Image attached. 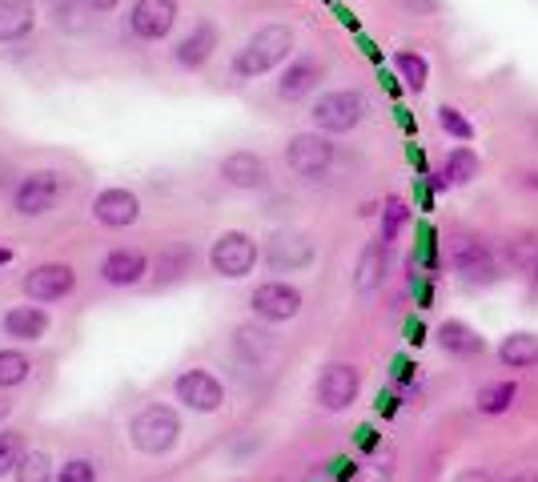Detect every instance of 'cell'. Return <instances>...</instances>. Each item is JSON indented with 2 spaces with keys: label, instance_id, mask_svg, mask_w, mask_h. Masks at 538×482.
<instances>
[{
  "label": "cell",
  "instance_id": "1",
  "mask_svg": "<svg viewBox=\"0 0 538 482\" xmlns=\"http://www.w3.org/2000/svg\"><path fill=\"white\" fill-rule=\"evenodd\" d=\"M294 53V33L286 25H265L257 29L233 57V73L241 81H253V77H265L269 69H278L286 57Z\"/></svg>",
  "mask_w": 538,
  "mask_h": 482
},
{
  "label": "cell",
  "instance_id": "2",
  "mask_svg": "<svg viewBox=\"0 0 538 482\" xmlns=\"http://www.w3.org/2000/svg\"><path fill=\"white\" fill-rule=\"evenodd\" d=\"M129 442H133L141 454H153V458L169 454V450L181 442V418H177V410H173V406H161V402L145 406V410L133 414V422H129Z\"/></svg>",
  "mask_w": 538,
  "mask_h": 482
},
{
  "label": "cell",
  "instance_id": "3",
  "mask_svg": "<svg viewBox=\"0 0 538 482\" xmlns=\"http://www.w3.org/2000/svg\"><path fill=\"white\" fill-rule=\"evenodd\" d=\"M265 266L274 274H298L306 266H314L318 250H314V237L302 229H274L265 237Z\"/></svg>",
  "mask_w": 538,
  "mask_h": 482
},
{
  "label": "cell",
  "instance_id": "4",
  "mask_svg": "<svg viewBox=\"0 0 538 482\" xmlns=\"http://www.w3.org/2000/svg\"><path fill=\"white\" fill-rule=\"evenodd\" d=\"M310 117H314V125H318L322 133L342 137V133L358 129V121L366 117V101H362V93H354V89H334V93L318 97V105H314Z\"/></svg>",
  "mask_w": 538,
  "mask_h": 482
},
{
  "label": "cell",
  "instance_id": "5",
  "mask_svg": "<svg viewBox=\"0 0 538 482\" xmlns=\"http://www.w3.org/2000/svg\"><path fill=\"white\" fill-rule=\"evenodd\" d=\"M257 258H261L257 241H253L249 233H241V229L221 233V237L213 241V250H209V266H213L221 278H245V274H253Z\"/></svg>",
  "mask_w": 538,
  "mask_h": 482
},
{
  "label": "cell",
  "instance_id": "6",
  "mask_svg": "<svg viewBox=\"0 0 538 482\" xmlns=\"http://www.w3.org/2000/svg\"><path fill=\"white\" fill-rule=\"evenodd\" d=\"M249 310L257 322H294L302 314V290L290 286V282H261L253 294H249Z\"/></svg>",
  "mask_w": 538,
  "mask_h": 482
},
{
  "label": "cell",
  "instance_id": "7",
  "mask_svg": "<svg viewBox=\"0 0 538 482\" xmlns=\"http://www.w3.org/2000/svg\"><path fill=\"white\" fill-rule=\"evenodd\" d=\"M61 193H65L61 177H57L53 169H37V173L21 177V185H17V193H13V205H17L21 217H41V213L57 209Z\"/></svg>",
  "mask_w": 538,
  "mask_h": 482
},
{
  "label": "cell",
  "instance_id": "8",
  "mask_svg": "<svg viewBox=\"0 0 538 482\" xmlns=\"http://www.w3.org/2000/svg\"><path fill=\"white\" fill-rule=\"evenodd\" d=\"M450 266H454V274L466 286H490V282H498V262H494L490 246H486V241H478V237H462L458 241L454 254H450Z\"/></svg>",
  "mask_w": 538,
  "mask_h": 482
},
{
  "label": "cell",
  "instance_id": "9",
  "mask_svg": "<svg viewBox=\"0 0 538 482\" xmlns=\"http://www.w3.org/2000/svg\"><path fill=\"white\" fill-rule=\"evenodd\" d=\"M286 165L298 177H322L334 165V145L326 133H298L286 145Z\"/></svg>",
  "mask_w": 538,
  "mask_h": 482
},
{
  "label": "cell",
  "instance_id": "10",
  "mask_svg": "<svg viewBox=\"0 0 538 482\" xmlns=\"http://www.w3.org/2000/svg\"><path fill=\"white\" fill-rule=\"evenodd\" d=\"M358 390H362V374L350 362H330L322 370V378H318V402L326 410H334V414L350 410L358 402Z\"/></svg>",
  "mask_w": 538,
  "mask_h": 482
},
{
  "label": "cell",
  "instance_id": "11",
  "mask_svg": "<svg viewBox=\"0 0 538 482\" xmlns=\"http://www.w3.org/2000/svg\"><path fill=\"white\" fill-rule=\"evenodd\" d=\"M73 290H77V270H73V266H65V262L33 266V270H29V278H25V294H29L33 302H41V306L69 298Z\"/></svg>",
  "mask_w": 538,
  "mask_h": 482
},
{
  "label": "cell",
  "instance_id": "12",
  "mask_svg": "<svg viewBox=\"0 0 538 482\" xmlns=\"http://www.w3.org/2000/svg\"><path fill=\"white\" fill-rule=\"evenodd\" d=\"M177 402L197 414H217L225 406V386L209 370H185L177 378Z\"/></svg>",
  "mask_w": 538,
  "mask_h": 482
},
{
  "label": "cell",
  "instance_id": "13",
  "mask_svg": "<svg viewBox=\"0 0 538 482\" xmlns=\"http://www.w3.org/2000/svg\"><path fill=\"white\" fill-rule=\"evenodd\" d=\"M177 25V0H137L129 13V29L141 41H165Z\"/></svg>",
  "mask_w": 538,
  "mask_h": 482
},
{
  "label": "cell",
  "instance_id": "14",
  "mask_svg": "<svg viewBox=\"0 0 538 482\" xmlns=\"http://www.w3.org/2000/svg\"><path fill=\"white\" fill-rule=\"evenodd\" d=\"M93 217H97L105 229H129V225L141 217V201H137V193H129V189H105V193H97V201H93Z\"/></svg>",
  "mask_w": 538,
  "mask_h": 482
},
{
  "label": "cell",
  "instance_id": "15",
  "mask_svg": "<svg viewBox=\"0 0 538 482\" xmlns=\"http://www.w3.org/2000/svg\"><path fill=\"white\" fill-rule=\"evenodd\" d=\"M233 354H237L245 366L265 370L269 362L278 358V338L269 334V330H261V326H237V330H233Z\"/></svg>",
  "mask_w": 538,
  "mask_h": 482
},
{
  "label": "cell",
  "instance_id": "16",
  "mask_svg": "<svg viewBox=\"0 0 538 482\" xmlns=\"http://www.w3.org/2000/svg\"><path fill=\"white\" fill-rule=\"evenodd\" d=\"M145 274H149V258L141 250H113L101 258V282L109 286H121V290L137 286Z\"/></svg>",
  "mask_w": 538,
  "mask_h": 482
},
{
  "label": "cell",
  "instance_id": "17",
  "mask_svg": "<svg viewBox=\"0 0 538 482\" xmlns=\"http://www.w3.org/2000/svg\"><path fill=\"white\" fill-rule=\"evenodd\" d=\"M221 177L233 189H261L265 185V161L257 153H249V149H237V153H229L221 161Z\"/></svg>",
  "mask_w": 538,
  "mask_h": 482
},
{
  "label": "cell",
  "instance_id": "18",
  "mask_svg": "<svg viewBox=\"0 0 538 482\" xmlns=\"http://www.w3.org/2000/svg\"><path fill=\"white\" fill-rule=\"evenodd\" d=\"M386 278V241H370V246L358 254V266H354V290L362 298H370Z\"/></svg>",
  "mask_w": 538,
  "mask_h": 482
},
{
  "label": "cell",
  "instance_id": "19",
  "mask_svg": "<svg viewBox=\"0 0 538 482\" xmlns=\"http://www.w3.org/2000/svg\"><path fill=\"white\" fill-rule=\"evenodd\" d=\"M318 81H322V65H318L314 57H302V61H294V65L282 73L278 97H282V101H302V97H310V93L318 89Z\"/></svg>",
  "mask_w": 538,
  "mask_h": 482
},
{
  "label": "cell",
  "instance_id": "20",
  "mask_svg": "<svg viewBox=\"0 0 538 482\" xmlns=\"http://www.w3.org/2000/svg\"><path fill=\"white\" fill-rule=\"evenodd\" d=\"M213 49H217V29H213V25H197V29L173 49V61H177L181 69H201V65L213 57Z\"/></svg>",
  "mask_w": 538,
  "mask_h": 482
},
{
  "label": "cell",
  "instance_id": "21",
  "mask_svg": "<svg viewBox=\"0 0 538 482\" xmlns=\"http://www.w3.org/2000/svg\"><path fill=\"white\" fill-rule=\"evenodd\" d=\"M33 21H37L33 0H0V41H5V45L29 37Z\"/></svg>",
  "mask_w": 538,
  "mask_h": 482
},
{
  "label": "cell",
  "instance_id": "22",
  "mask_svg": "<svg viewBox=\"0 0 538 482\" xmlns=\"http://www.w3.org/2000/svg\"><path fill=\"white\" fill-rule=\"evenodd\" d=\"M45 330H49V314L41 306H17V310L5 314V334L9 338L37 342V338H45Z\"/></svg>",
  "mask_w": 538,
  "mask_h": 482
},
{
  "label": "cell",
  "instance_id": "23",
  "mask_svg": "<svg viewBox=\"0 0 538 482\" xmlns=\"http://www.w3.org/2000/svg\"><path fill=\"white\" fill-rule=\"evenodd\" d=\"M438 346H442L446 354H458V358H474V354L486 350L482 334L470 330L466 322H442V326H438Z\"/></svg>",
  "mask_w": 538,
  "mask_h": 482
},
{
  "label": "cell",
  "instance_id": "24",
  "mask_svg": "<svg viewBox=\"0 0 538 482\" xmlns=\"http://www.w3.org/2000/svg\"><path fill=\"white\" fill-rule=\"evenodd\" d=\"M498 358H502V366H510V370L534 366V362H538V334H530V330L506 334L502 346H498Z\"/></svg>",
  "mask_w": 538,
  "mask_h": 482
},
{
  "label": "cell",
  "instance_id": "25",
  "mask_svg": "<svg viewBox=\"0 0 538 482\" xmlns=\"http://www.w3.org/2000/svg\"><path fill=\"white\" fill-rule=\"evenodd\" d=\"M514 394H518L514 382H490V386L478 390L474 406H478V414H506L514 406Z\"/></svg>",
  "mask_w": 538,
  "mask_h": 482
},
{
  "label": "cell",
  "instance_id": "26",
  "mask_svg": "<svg viewBox=\"0 0 538 482\" xmlns=\"http://www.w3.org/2000/svg\"><path fill=\"white\" fill-rule=\"evenodd\" d=\"M13 482H57L53 478V458L49 450H25V458L13 470Z\"/></svg>",
  "mask_w": 538,
  "mask_h": 482
},
{
  "label": "cell",
  "instance_id": "27",
  "mask_svg": "<svg viewBox=\"0 0 538 482\" xmlns=\"http://www.w3.org/2000/svg\"><path fill=\"white\" fill-rule=\"evenodd\" d=\"M442 177H446V185H466V181H474V177H478V157H474V149H450Z\"/></svg>",
  "mask_w": 538,
  "mask_h": 482
},
{
  "label": "cell",
  "instance_id": "28",
  "mask_svg": "<svg viewBox=\"0 0 538 482\" xmlns=\"http://www.w3.org/2000/svg\"><path fill=\"white\" fill-rule=\"evenodd\" d=\"M33 362L21 350H0V390H13L21 382H29Z\"/></svg>",
  "mask_w": 538,
  "mask_h": 482
},
{
  "label": "cell",
  "instance_id": "29",
  "mask_svg": "<svg viewBox=\"0 0 538 482\" xmlns=\"http://www.w3.org/2000/svg\"><path fill=\"white\" fill-rule=\"evenodd\" d=\"M398 73L406 77V85H410V93H422L426 89V81H430V65L418 57V53H398Z\"/></svg>",
  "mask_w": 538,
  "mask_h": 482
},
{
  "label": "cell",
  "instance_id": "30",
  "mask_svg": "<svg viewBox=\"0 0 538 482\" xmlns=\"http://www.w3.org/2000/svg\"><path fill=\"white\" fill-rule=\"evenodd\" d=\"M25 458V434L21 430H0V474H13Z\"/></svg>",
  "mask_w": 538,
  "mask_h": 482
},
{
  "label": "cell",
  "instance_id": "31",
  "mask_svg": "<svg viewBox=\"0 0 538 482\" xmlns=\"http://www.w3.org/2000/svg\"><path fill=\"white\" fill-rule=\"evenodd\" d=\"M402 225H406V201L402 197H390L386 209H382V241H386V246L402 233Z\"/></svg>",
  "mask_w": 538,
  "mask_h": 482
},
{
  "label": "cell",
  "instance_id": "32",
  "mask_svg": "<svg viewBox=\"0 0 538 482\" xmlns=\"http://www.w3.org/2000/svg\"><path fill=\"white\" fill-rule=\"evenodd\" d=\"M185 266H189V250L181 246L177 254L169 250V254H161V262H157V286H169V282H177L181 274H185Z\"/></svg>",
  "mask_w": 538,
  "mask_h": 482
},
{
  "label": "cell",
  "instance_id": "33",
  "mask_svg": "<svg viewBox=\"0 0 538 482\" xmlns=\"http://www.w3.org/2000/svg\"><path fill=\"white\" fill-rule=\"evenodd\" d=\"M438 125H442L450 137H458V141H470V137H474V125H470L454 105H442V109H438Z\"/></svg>",
  "mask_w": 538,
  "mask_h": 482
},
{
  "label": "cell",
  "instance_id": "34",
  "mask_svg": "<svg viewBox=\"0 0 538 482\" xmlns=\"http://www.w3.org/2000/svg\"><path fill=\"white\" fill-rule=\"evenodd\" d=\"M57 482H97V470L89 458H69L61 470H57Z\"/></svg>",
  "mask_w": 538,
  "mask_h": 482
},
{
  "label": "cell",
  "instance_id": "35",
  "mask_svg": "<svg viewBox=\"0 0 538 482\" xmlns=\"http://www.w3.org/2000/svg\"><path fill=\"white\" fill-rule=\"evenodd\" d=\"M358 446H366V450H374V446H378V430H370V426H362V430H358Z\"/></svg>",
  "mask_w": 538,
  "mask_h": 482
},
{
  "label": "cell",
  "instance_id": "36",
  "mask_svg": "<svg viewBox=\"0 0 538 482\" xmlns=\"http://www.w3.org/2000/svg\"><path fill=\"white\" fill-rule=\"evenodd\" d=\"M454 482H494V478H490L486 470H462V474H458Z\"/></svg>",
  "mask_w": 538,
  "mask_h": 482
},
{
  "label": "cell",
  "instance_id": "37",
  "mask_svg": "<svg viewBox=\"0 0 538 482\" xmlns=\"http://www.w3.org/2000/svg\"><path fill=\"white\" fill-rule=\"evenodd\" d=\"M85 5L93 9V13H109V9H117L121 0H85Z\"/></svg>",
  "mask_w": 538,
  "mask_h": 482
},
{
  "label": "cell",
  "instance_id": "38",
  "mask_svg": "<svg viewBox=\"0 0 538 482\" xmlns=\"http://www.w3.org/2000/svg\"><path fill=\"white\" fill-rule=\"evenodd\" d=\"M510 482H538V470H522V474H514Z\"/></svg>",
  "mask_w": 538,
  "mask_h": 482
},
{
  "label": "cell",
  "instance_id": "39",
  "mask_svg": "<svg viewBox=\"0 0 538 482\" xmlns=\"http://www.w3.org/2000/svg\"><path fill=\"white\" fill-rule=\"evenodd\" d=\"M410 5H414L418 13H430V9H434V0H410Z\"/></svg>",
  "mask_w": 538,
  "mask_h": 482
},
{
  "label": "cell",
  "instance_id": "40",
  "mask_svg": "<svg viewBox=\"0 0 538 482\" xmlns=\"http://www.w3.org/2000/svg\"><path fill=\"white\" fill-rule=\"evenodd\" d=\"M9 410H13V402H9V398H0V422L9 418Z\"/></svg>",
  "mask_w": 538,
  "mask_h": 482
},
{
  "label": "cell",
  "instance_id": "41",
  "mask_svg": "<svg viewBox=\"0 0 538 482\" xmlns=\"http://www.w3.org/2000/svg\"><path fill=\"white\" fill-rule=\"evenodd\" d=\"M5 181H9V165L0 161V189H5Z\"/></svg>",
  "mask_w": 538,
  "mask_h": 482
},
{
  "label": "cell",
  "instance_id": "42",
  "mask_svg": "<svg viewBox=\"0 0 538 482\" xmlns=\"http://www.w3.org/2000/svg\"><path fill=\"white\" fill-rule=\"evenodd\" d=\"M0 262H13V254H9V250H0Z\"/></svg>",
  "mask_w": 538,
  "mask_h": 482
},
{
  "label": "cell",
  "instance_id": "43",
  "mask_svg": "<svg viewBox=\"0 0 538 482\" xmlns=\"http://www.w3.org/2000/svg\"><path fill=\"white\" fill-rule=\"evenodd\" d=\"M534 278H538V262H534Z\"/></svg>",
  "mask_w": 538,
  "mask_h": 482
}]
</instances>
